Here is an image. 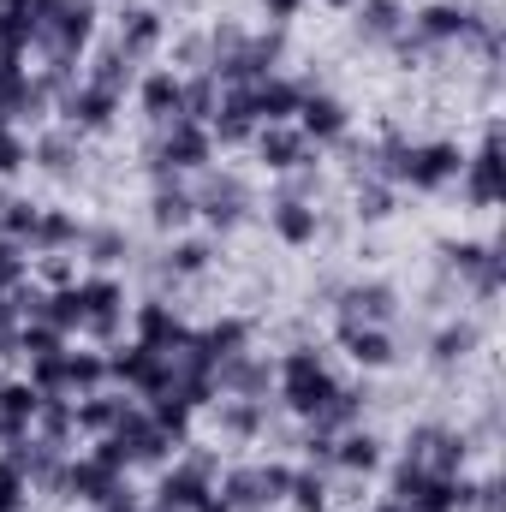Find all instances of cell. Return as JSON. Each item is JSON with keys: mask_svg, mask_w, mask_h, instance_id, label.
<instances>
[{"mask_svg": "<svg viewBox=\"0 0 506 512\" xmlns=\"http://www.w3.org/2000/svg\"><path fill=\"white\" fill-rule=\"evenodd\" d=\"M179 78H185V120L209 126V114H215V102H221V84H215V72H179Z\"/></svg>", "mask_w": 506, "mask_h": 512, "instance_id": "b9f144b4", "label": "cell"}, {"mask_svg": "<svg viewBox=\"0 0 506 512\" xmlns=\"http://www.w3.org/2000/svg\"><path fill=\"white\" fill-rule=\"evenodd\" d=\"M298 6H304V0H262L268 24H286V18H298Z\"/></svg>", "mask_w": 506, "mask_h": 512, "instance_id": "816d5d0a", "label": "cell"}, {"mask_svg": "<svg viewBox=\"0 0 506 512\" xmlns=\"http://www.w3.org/2000/svg\"><path fill=\"white\" fill-rule=\"evenodd\" d=\"M459 173H465V149L447 137H435V143L405 137V149L393 161V185H411V191H447V185H459Z\"/></svg>", "mask_w": 506, "mask_h": 512, "instance_id": "277c9868", "label": "cell"}, {"mask_svg": "<svg viewBox=\"0 0 506 512\" xmlns=\"http://www.w3.org/2000/svg\"><path fill=\"white\" fill-rule=\"evenodd\" d=\"M102 352H108V382H120L126 393H137V399L167 393V352H155V346H143V340H114V346H102Z\"/></svg>", "mask_w": 506, "mask_h": 512, "instance_id": "ba28073f", "label": "cell"}, {"mask_svg": "<svg viewBox=\"0 0 506 512\" xmlns=\"http://www.w3.org/2000/svg\"><path fill=\"white\" fill-rule=\"evenodd\" d=\"M215 423H221V441H256V435H268V399L221 393L215 399Z\"/></svg>", "mask_w": 506, "mask_h": 512, "instance_id": "83f0119b", "label": "cell"}, {"mask_svg": "<svg viewBox=\"0 0 506 512\" xmlns=\"http://www.w3.org/2000/svg\"><path fill=\"white\" fill-rule=\"evenodd\" d=\"M78 280V268H72V256L66 251H54V256H42V286L54 292V286H72Z\"/></svg>", "mask_w": 506, "mask_h": 512, "instance_id": "f907efd6", "label": "cell"}, {"mask_svg": "<svg viewBox=\"0 0 506 512\" xmlns=\"http://www.w3.org/2000/svg\"><path fill=\"white\" fill-rule=\"evenodd\" d=\"M209 495H215V459L209 453H185V459L161 465V483H155L161 512H197Z\"/></svg>", "mask_w": 506, "mask_h": 512, "instance_id": "52a82bcc", "label": "cell"}, {"mask_svg": "<svg viewBox=\"0 0 506 512\" xmlns=\"http://www.w3.org/2000/svg\"><path fill=\"white\" fill-rule=\"evenodd\" d=\"M114 42H120V54L126 60H155L161 54V42H167V12L161 6H120V30H114Z\"/></svg>", "mask_w": 506, "mask_h": 512, "instance_id": "2e32d148", "label": "cell"}, {"mask_svg": "<svg viewBox=\"0 0 506 512\" xmlns=\"http://www.w3.org/2000/svg\"><path fill=\"white\" fill-rule=\"evenodd\" d=\"M24 495H30V489H24V477L0 459V512H24Z\"/></svg>", "mask_w": 506, "mask_h": 512, "instance_id": "681fc988", "label": "cell"}, {"mask_svg": "<svg viewBox=\"0 0 506 512\" xmlns=\"http://www.w3.org/2000/svg\"><path fill=\"white\" fill-rule=\"evenodd\" d=\"M60 382H66V399L102 393V387H108V352H102V346H66V358H60Z\"/></svg>", "mask_w": 506, "mask_h": 512, "instance_id": "4316f807", "label": "cell"}, {"mask_svg": "<svg viewBox=\"0 0 506 512\" xmlns=\"http://www.w3.org/2000/svg\"><path fill=\"white\" fill-rule=\"evenodd\" d=\"M24 280H30V251L12 245V239H0V292H18Z\"/></svg>", "mask_w": 506, "mask_h": 512, "instance_id": "7dc6e473", "label": "cell"}, {"mask_svg": "<svg viewBox=\"0 0 506 512\" xmlns=\"http://www.w3.org/2000/svg\"><path fill=\"white\" fill-rule=\"evenodd\" d=\"M78 298H84V328L96 346H114L126 334V286L102 268V274H78Z\"/></svg>", "mask_w": 506, "mask_h": 512, "instance_id": "5b68a950", "label": "cell"}, {"mask_svg": "<svg viewBox=\"0 0 506 512\" xmlns=\"http://www.w3.org/2000/svg\"><path fill=\"white\" fill-rule=\"evenodd\" d=\"M191 203H197V221L203 227H215V233H233L239 221H245V209H251V185L239 179V173H197V185H191Z\"/></svg>", "mask_w": 506, "mask_h": 512, "instance_id": "8992f818", "label": "cell"}, {"mask_svg": "<svg viewBox=\"0 0 506 512\" xmlns=\"http://www.w3.org/2000/svg\"><path fill=\"white\" fill-rule=\"evenodd\" d=\"M465 447L471 441L459 429H447V423H417L405 435V459L423 465L429 477H465Z\"/></svg>", "mask_w": 506, "mask_h": 512, "instance_id": "8fae6325", "label": "cell"}, {"mask_svg": "<svg viewBox=\"0 0 506 512\" xmlns=\"http://www.w3.org/2000/svg\"><path fill=\"white\" fill-rule=\"evenodd\" d=\"M286 483H292V465H280V459H256V465H227V471H215V495L233 512L286 507Z\"/></svg>", "mask_w": 506, "mask_h": 512, "instance_id": "3957f363", "label": "cell"}, {"mask_svg": "<svg viewBox=\"0 0 506 512\" xmlns=\"http://www.w3.org/2000/svg\"><path fill=\"white\" fill-rule=\"evenodd\" d=\"M328 6H358V0H328Z\"/></svg>", "mask_w": 506, "mask_h": 512, "instance_id": "9f6ffc18", "label": "cell"}, {"mask_svg": "<svg viewBox=\"0 0 506 512\" xmlns=\"http://www.w3.org/2000/svg\"><path fill=\"white\" fill-rule=\"evenodd\" d=\"M78 245H84V221H78L72 209H42V215H36V239H30L36 256L78 251Z\"/></svg>", "mask_w": 506, "mask_h": 512, "instance_id": "1f68e13d", "label": "cell"}, {"mask_svg": "<svg viewBox=\"0 0 506 512\" xmlns=\"http://www.w3.org/2000/svg\"><path fill=\"white\" fill-rule=\"evenodd\" d=\"M161 6H173V12H191V6H197V0H161Z\"/></svg>", "mask_w": 506, "mask_h": 512, "instance_id": "db71d44e", "label": "cell"}, {"mask_svg": "<svg viewBox=\"0 0 506 512\" xmlns=\"http://www.w3.org/2000/svg\"><path fill=\"white\" fill-rule=\"evenodd\" d=\"M54 114H60V126H72L78 137H90V131H108L114 126V114H120V96H108V90H96V84H72L60 102H54Z\"/></svg>", "mask_w": 506, "mask_h": 512, "instance_id": "9a60e30c", "label": "cell"}, {"mask_svg": "<svg viewBox=\"0 0 506 512\" xmlns=\"http://www.w3.org/2000/svg\"><path fill=\"white\" fill-rule=\"evenodd\" d=\"M24 161H30V143H24V131L0 114V179H6V173H18Z\"/></svg>", "mask_w": 506, "mask_h": 512, "instance_id": "c3c4849f", "label": "cell"}, {"mask_svg": "<svg viewBox=\"0 0 506 512\" xmlns=\"http://www.w3.org/2000/svg\"><path fill=\"white\" fill-rule=\"evenodd\" d=\"M370 387L364 382H340L334 393H328V405L310 417V429H322V435H340V429H358L364 423V411H370Z\"/></svg>", "mask_w": 506, "mask_h": 512, "instance_id": "484cf974", "label": "cell"}, {"mask_svg": "<svg viewBox=\"0 0 506 512\" xmlns=\"http://www.w3.org/2000/svg\"><path fill=\"white\" fill-rule=\"evenodd\" d=\"M471 352H477V322H447V328L429 340V358H435L441 370H447V364H465Z\"/></svg>", "mask_w": 506, "mask_h": 512, "instance_id": "ab89813d", "label": "cell"}, {"mask_svg": "<svg viewBox=\"0 0 506 512\" xmlns=\"http://www.w3.org/2000/svg\"><path fill=\"white\" fill-rule=\"evenodd\" d=\"M78 155H84V137L72 126H48V131H36V143H30V161L48 167V173H72Z\"/></svg>", "mask_w": 506, "mask_h": 512, "instance_id": "d6a6232c", "label": "cell"}, {"mask_svg": "<svg viewBox=\"0 0 506 512\" xmlns=\"http://www.w3.org/2000/svg\"><path fill=\"white\" fill-rule=\"evenodd\" d=\"M191 352H197L209 370H221L227 358L251 352V322H245V316H221V322H209V328H191Z\"/></svg>", "mask_w": 506, "mask_h": 512, "instance_id": "cb8c5ba5", "label": "cell"}, {"mask_svg": "<svg viewBox=\"0 0 506 512\" xmlns=\"http://www.w3.org/2000/svg\"><path fill=\"white\" fill-rule=\"evenodd\" d=\"M209 262H215V239L173 233V245H167V256H161V274H173V280H197Z\"/></svg>", "mask_w": 506, "mask_h": 512, "instance_id": "d590c367", "label": "cell"}, {"mask_svg": "<svg viewBox=\"0 0 506 512\" xmlns=\"http://www.w3.org/2000/svg\"><path fill=\"white\" fill-rule=\"evenodd\" d=\"M334 471H316V465H292V483H286V507L292 512H328V495H334V483H328Z\"/></svg>", "mask_w": 506, "mask_h": 512, "instance_id": "8d00e7d4", "label": "cell"}, {"mask_svg": "<svg viewBox=\"0 0 506 512\" xmlns=\"http://www.w3.org/2000/svg\"><path fill=\"white\" fill-rule=\"evenodd\" d=\"M256 108H251V90L245 84H227L221 90V102H215V114H209V137L221 143V149H245L256 137Z\"/></svg>", "mask_w": 506, "mask_h": 512, "instance_id": "d6986e66", "label": "cell"}, {"mask_svg": "<svg viewBox=\"0 0 506 512\" xmlns=\"http://www.w3.org/2000/svg\"><path fill=\"white\" fill-rule=\"evenodd\" d=\"M120 489H126V471L102 465L96 453H78V459H66V471H60V495L78 501V507H108Z\"/></svg>", "mask_w": 506, "mask_h": 512, "instance_id": "7c38bea8", "label": "cell"}, {"mask_svg": "<svg viewBox=\"0 0 506 512\" xmlns=\"http://www.w3.org/2000/svg\"><path fill=\"white\" fill-rule=\"evenodd\" d=\"M352 12H358L352 24H358L364 42H399V30H405V18H411L405 0H358Z\"/></svg>", "mask_w": 506, "mask_h": 512, "instance_id": "e575fe53", "label": "cell"}, {"mask_svg": "<svg viewBox=\"0 0 506 512\" xmlns=\"http://www.w3.org/2000/svg\"><path fill=\"white\" fill-rule=\"evenodd\" d=\"M268 233L280 239V245H292V251H304V245H316V233H322V215H316V203H304V197H268Z\"/></svg>", "mask_w": 506, "mask_h": 512, "instance_id": "7402d4cb", "label": "cell"}, {"mask_svg": "<svg viewBox=\"0 0 506 512\" xmlns=\"http://www.w3.org/2000/svg\"><path fill=\"white\" fill-rule=\"evenodd\" d=\"M399 316V292L387 280H346L334 292V322L340 328H387Z\"/></svg>", "mask_w": 506, "mask_h": 512, "instance_id": "30bf717a", "label": "cell"}, {"mask_svg": "<svg viewBox=\"0 0 506 512\" xmlns=\"http://www.w3.org/2000/svg\"><path fill=\"white\" fill-rule=\"evenodd\" d=\"M84 251H90L96 268H114V262L126 256V233H120V227H96V233L84 227Z\"/></svg>", "mask_w": 506, "mask_h": 512, "instance_id": "bcb514c9", "label": "cell"}, {"mask_svg": "<svg viewBox=\"0 0 506 512\" xmlns=\"http://www.w3.org/2000/svg\"><path fill=\"white\" fill-rule=\"evenodd\" d=\"M72 340L54 328V322H24L18 328V358H54V352H66Z\"/></svg>", "mask_w": 506, "mask_h": 512, "instance_id": "f6af8a7d", "label": "cell"}, {"mask_svg": "<svg viewBox=\"0 0 506 512\" xmlns=\"http://www.w3.org/2000/svg\"><path fill=\"white\" fill-rule=\"evenodd\" d=\"M149 221L161 233H185L197 221V203H191V185L185 179H155V197H149Z\"/></svg>", "mask_w": 506, "mask_h": 512, "instance_id": "f1b7e54d", "label": "cell"}, {"mask_svg": "<svg viewBox=\"0 0 506 512\" xmlns=\"http://www.w3.org/2000/svg\"><path fill=\"white\" fill-rule=\"evenodd\" d=\"M334 334H340V346L358 370H387L393 364V334L387 328H340L334 322Z\"/></svg>", "mask_w": 506, "mask_h": 512, "instance_id": "836d02e7", "label": "cell"}, {"mask_svg": "<svg viewBox=\"0 0 506 512\" xmlns=\"http://www.w3.org/2000/svg\"><path fill=\"white\" fill-rule=\"evenodd\" d=\"M251 143H256V161H262L274 179H280V173H298V167H316V155H322L316 143H304L298 126H262Z\"/></svg>", "mask_w": 506, "mask_h": 512, "instance_id": "ac0fdd59", "label": "cell"}, {"mask_svg": "<svg viewBox=\"0 0 506 512\" xmlns=\"http://www.w3.org/2000/svg\"><path fill=\"white\" fill-rule=\"evenodd\" d=\"M96 18H102V0H54V12H48L36 48H42V54H66V60H78V54L96 42Z\"/></svg>", "mask_w": 506, "mask_h": 512, "instance_id": "9c48e42d", "label": "cell"}, {"mask_svg": "<svg viewBox=\"0 0 506 512\" xmlns=\"http://www.w3.org/2000/svg\"><path fill=\"white\" fill-rule=\"evenodd\" d=\"M84 84H96V90H108V96H120V102H126V90L137 84V60H126V54H120V42H102V48L90 54Z\"/></svg>", "mask_w": 506, "mask_h": 512, "instance_id": "f546056e", "label": "cell"}, {"mask_svg": "<svg viewBox=\"0 0 506 512\" xmlns=\"http://www.w3.org/2000/svg\"><path fill=\"white\" fill-rule=\"evenodd\" d=\"M42 399H48V393H36L30 376H6V382H0V447H6V441H24V435L36 429Z\"/></svg>", "mask_w": 506, "mask_h": 512, "instance_id": "603a6c76", "label": "cell"}, {"mask_svg": "<svg viewBox=\"0 0 506 512\" xmlns=\"http://www.w3.org/2000/svg\"><path fill=\"white\" fill-rule=\"evenodd\" d=\"M393 203H399V185H387V179H358V191H352V215L370 227L393 215Z\"/></svg>", "mask_w": 506, "mask_h": 512, "instance_id": "60d3db41", "label": "cell"}, {"mask_svg": "<svg viewBox=\"0 0 506 512\" xmlns=\"http://www.w3.org/2000/svg\"><path fill=\"white\" fill-rule=\"evenodd\" d=\"M334 471H346V477H370V471H381V441L364 429V423L334 435Z\"/></svg>", "mask_w": 506, "mask_h": 512, "instance_id": "4dcf8cb0", "label": "cell"}, {"mask_svg": "<svg viewBox=\"0 0 506 512\" xmlns=\"http://www.w3.org/2000/svg\"><path fill=\"white\" fill-rule=\"evenodd\" d=\"M292 126L304 131V143H340L346 131H352V114H346V102L340 96H328V90H310L304 102H298V114H292Z\"/></svg>", "mask_w": 506, "mask_h": 512, "instance_id": "ffe728a7", "label": "cell"}, {"mask_svg": "<svg viewBox=\"0 0 506 512\" xmlns=\"http://www.w3.org/2000/svg\"><path fill=\"white\" fill-rule=\"evenodd\" d=\"M72 405H78V435H108V429L120 423V411H126L131 399H126V393H108V387H102V393L72 399Z\"/></svg>", "mask_w": 506, "mask_h": 512, "instance_id": "74e56055", "label": "cell"}, {"mask_svg": "<svg viewBox=\"0 0 506 512\" xmlns=\"http://www.w3.org/2000/svg\"><path fill=\"white\" fill-rule=\"evenodd\" d=\"M30 435H42L48 447H72V435H78V405L72 399H42V411H36V429Z\"/></svg>", "mask_w": 506, "mask_h": 512, "instance_id": "f35d334b", "label": "cell"}, {"mask_svg": "<svg viewBox=\"0 0 506 512\" xmlns=\"http://www.w3.org/2000/svg\"><path fill=\"white\" fill-rule=\"evenodd\" d=\"M215 387L233 393V399H268V387H274V364H268L262 352H239V358H227V364L215 370Z\"/></svg>", "mask_w": 506, "mask_h": 512, "instance_id": "d4e9b609", "label": "cell"}, {"mask_svg": "<svg viewBox=\"0 0 506 512\" xmlns=\"http://www.w3.org/2000/svg\"><path fill=\"white\" fill-rule=\"evenodd\" d=\"M143 155H149V173L155 179H197V173L215 167V137H209V126H197V120H173V126H155Z\"/></svg>", "mask_w": 506, "mask_h": 512, "instance_id": "7a4b0ae2", "label": "cell"}, {"mask_svg": "<svg viewBox=\"0 0 506 512\" xmlns=\"http://www.w3.org/2000/svg\"><path fill=\"white\" fill-rule=\"evenodd\" d=\"M36 215H42V203H30V197H6V209H0V239H12V245L30 251V239H36Z\"/></svg>", "mask_w": 506, "mask_h": 512, "instance_id": "7bdbcfd3", "label": "cell"}, {"mask_svg": "<svg viewBox=\"0 0 506 512\" xmlns=\"http://www.w3.org/2000/svg\"><path fill=\"white\" fill-rule=\"evenodd\" d=\"M131 340H143V346H155V352H179V346L191 340V322H185L167 298H143V304L131 310Z\"/></svg>", "mask_w": 506, "mask_h": 512, "instance_id": "e0dca14e", "label": "cell"}, {"mask_svg": "<svg viewBox=\"0 0 506 512\" xmlns=\"http://www.w3.org/2000/svg\"><path fill=\"white\" fill-rule=\"evenodd\" d=\"M0 209H6V197H0Z\"/></svg>", "mask_w": 506, "mask_h": 512, "instance_id": "6f0895ef", "label": "cell"}, {"mask_svg": "<svg viewBox=\"0 0 506 512\" xmlns=\"http://www.w3.org/2000/svg\"><path fill=\"white\" fill-rule=\"evenodd\" d=\"M459 185H465V197H471L477 209H495V197H501V126H489L483 131V149L465 155Z\"/></svg>", "mask_w": 506, "mask_h": 512, "instance_id": "44dd1931", "label": "cell"}, {"mask_svg": "<svg viewBox=\"0 0 506 512\" xmlns=\"http://www.w3.org/2000/svg\"><path fill=\"white\" fill-rule=\"evenodd\" d=\"M143 411H149V417L179 441V447H185V435H191V417H197V411H191L179 393H155V399H143Z\"/></svg>", "mask_w": 506, "mask_h": 512, "instance_id": "ee69618b", "label": "cell"}, {"mask_svg": "<svg viewBox=\"0 0 506 512\" xmlns=\"http://www.w3.org/2000/svg\"><path fill=\"white\" fill-rule=\"evenodd\" d=\"M137 108H143V120L149 126H173V120H185V78L173 72V66H149V72H137Z\"/></svg>", "mask_w": 506, "mask_h": 512, "instance_id": "5bb4252c", "label": "cell"}, {"mask_svg": "<svg viewBox=\"0 0 506 512\" xmlns=\"http://www.w3.org/2000/svg\"><path fill=\"white\" fill-rule=\"evenodd\" d=\"M245 90H251L256 126H292L298 102H304L310 90H322V84H316V78H286V72H268V78H256V84H245Z\"/></svg>", "mask_w": 506, "mask_h": 512, "instance_id": "4fadbf2b", "label": "cell"}, {"mask_svg": "<svg viewBox=\"0 0 506 512\" xmlns=\"http://www.w3.org/2000/svg\"><path fill=\"white\" fill-rule=\"evenodd\" d=\"M96 512H143V501H137V489H120V495H114V501H108V507H96Z\"/></svg>", "mask_w": 506, "mask_h": 512, "instance_id": "f5cc1de1", "label": "cell"}, {"mask_svg": "<svg viewBox=\"0 0 506 512\" xmlns=\"http://www.w3.org/2000/svg\"><path fill=\"white\" fill-rule=\"evenodd\" d=\"M334 387H340V376H334V364H328L316 346H292V352L274 364V399H280V411L298 417V423H310V417L328 405Z\"/></svg>", "mask_w": 506, "mask_h": 512, "instance_id": "6da1fadb", "label": "cell"}, {"mask_svg": "<svg viewBox=\"0 0 506 512\" xmlns=\"http://www.w3.org/2000/svg\"><path fill=\"white\" fill-rule=\"evenodd\" d=\"M370 512H405V507H399V501H376Z\"/></svg>", "mask_w": 506, "mask_h": 512, "instance_id": "11a10c76", "label": "cell"}]
</instances>
